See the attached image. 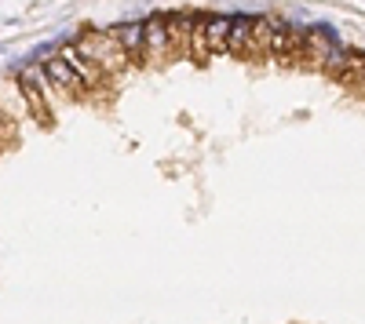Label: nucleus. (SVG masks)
<instances>
[{"label": "nucleus", "instance_id": "nucleus-1", "mask_svg": "<svg viewBox=\"0 0 365 324\" xmlns=\"http://www.w3.org/2000/svg\"><path fill=\"white\" fill-rule=\"evenodd\" d=\"M70 44L77 47V55L88 59L106 80H117V77H124L132 70V62L124 59V52L117 47V40L110 37L106 26H81V29H73Z\"/></svg>", "mask_w": 365, "mask_h": 324}, {"label": "nucleus", "instance_id": "nucleus-2", "mask_svg": "<svg viewBox=\"0 0 365 324\" xmlns=\"http://www.w3.org/2000/svg\"><path fill=\"white\" fill-rule=\"evenodd\" d=\"M40 70H44L47 88L55 91V99H66V102H88V99H91V91L81 84V80H77V73H73L59 55H55V59H47Z\"/></svg>", "mask_w": 365, "mask_h": 324}, {"label": "nucleus", "instance_id": "nucleus-3", "mask_svg": "<svg viewBox=\"0 0 365 324\" xmlns=\"http://www.w3.org/2000/svg\"><path fill=\"white\" fill-rule=\"evenodd\" d=\"M168 55H172V37L165 26V15L142 19V70L161 66V62H168Z\"/></svg>", "mask_w": 365, "mask_h": 324}, {"label": "nucleus", "instance_id": "nucleus-4", "mask_svg": "<svg viewBox=\"0 0 365 324\" xmlns=\"http://www.w3.org/2000/svg\"><path fill=\"white\" fill-rule=\"evenodd\" d=\"M336 44H340V33L332 26H307L304 29V62H307L311 70L322 73L325 59H329V52Z\"/></svg>", "mask_w": 365, "mask_h": 324}, {"label": "nucleus", "instance_id": "nucleus-5", "mask_svg": "<svg viewBox=\"0 0 365 324\" xmlns=\"http://www.w3.org/2000/svg\"><path fill=\"white\" fill-rule=\"evenodd\" d=\"M55 55H59V59H62V62H66V66L77 73V80H81V84H84L91 95H99V91H103V84H110V80H106L99 70H95L88 59H81V55H77V47H73L70 40H62Z\"/></svg>", "mask_w": 365, "mask_h": 324}, {"label": "nucleus", "instance_id": "nucleus-6", "mask_svg": "<svg viewBox=\"0 0 365 324\" xmlns=\"http://www.w3.org/2000/svg\"><path fill=\"white\" fill-rule=\"evenodd\" d=\"M110 37L117 40V47L124 52V59L132 62V70H142V19L135 22H117V26H106Z\"/></svg>", "mask_w": 365, "mask_h": 324}, {"label": "nucleus", "instance_id": "nucleus-7", "mask_svg": "<svg viewBox=\"0 0 365 324\" xmlns=\"http://www.w3.org/2000/svg\"><path fill=\"white\" fill-rule=\"evenodd\" d=\"M201 33H204V52H209V59H212V55H227V40H230V15H204Z\"/></svg>", "mask_w": 365, "mask_h": 324}, {"label": "nucleus", "instance_id": "nucleus-8", "mask_svg": "<svg viewBox=\"0 0 365 324\" xmlns=\"http://www.w3.org/2000/svg\"><path fill=\"white\" fill-rule=\"evenodd\" d=\"M248 40H252V15H230V40H227V55L248 59Z\"/></svg>", "mask_w": 365, "mask_h": 324}, {"label": "nucleus", "instance_id": "nucleus-9", "mask_svg": "<svg viewBox=\"0 0 365 324\" xmlns=\"http://www.w3.org/2000/svg\"><path fill=\"white\" fill-rule=\"evenodd\" d=\"M267 55H271V15H252L248 59H267Z\"/></svg>", "mask_w": 365, "mask_h": 324}, {"label": "nucleus", "instance_id": "nucleus-10", "mask_svg": "<svg viewBox=\"0 0 365 324\" xmlns=\"http://www.w3.org/2000/svg\"><path fill=\"white\" fill-rule=\"evenodd\" d=\"M351 55H355V47H347V44H336V47H332V52H329V59H325V66H322V73L325 77H343L347 73V66H351Z\"/></svg>", "mask_w": 365, "mask_h": 324}, {"label": "nucleus", "instance_id": "nucleus-11", "mask_svg": "<svg viewBox=\"0 0 365 324\" xmlns=\"http://www.w3.org/2000/svg\"><path fill=\"white\" fill-rule=\"evenodd\" d=\"M11 132H15V121L8 117V109L0 106V139H8V142H11Z\"/></svg>", "mask_w": 365, "mask_h": 324}]
</instances>
